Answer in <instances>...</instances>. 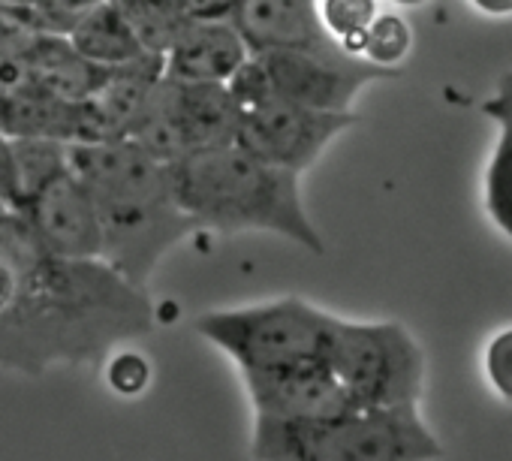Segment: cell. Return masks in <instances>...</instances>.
I'll use <instances>...</instances> for the list:
<instances>
[{"mask_svg":"<svg viewBox=\"0 0 512 461\" xmlns=\"http://www.w3.org/2000/svg\"><path fill=\"white\" fill-rule=\"evenodd\" d=\"M16 178H19V208L46 181L70 169V142L58 136H10Z\"/></svg>","mask_w":512,"mask_h":461,"instance_id":"cell-17","label":"cell"},{"mask_svg":"<svg viewBox=\"0 0 512 461\" xmlns=\"http://www.w3.org/2000/svg\"><path fill=\"white\" fill-rule=\"evenodd\" d=\"M389 4L401 7V10H416V7H425L428 0H389Z\"/></svg>","mask_w":512,"mask_h":461,"instance_id":"cell-27","label":"cell"},{"mask_svg":"<svg viewBox=\"0 0 512 461\" xmlns=\"http://www.w3.org/2000/svg\"><path fill=\"white\" fill-rule=\"evenodd\" d=\"M250 413L260 419H323L356 407L323 362L241 374Z\"/></svg>","mask_w":512,"mask_h":461,"instance_id":"cell-11","label":"cell"},{"mask_svg":"<svg viewBox=\"0 0 512 461\" xmlns=\"http://www.w3.org/2000/svg\"><path fill=\"white\" fill-rule=\"evenodd\" d=\"M235 106V145L296 175L308 172L323 151L350 130L356 112H323L278 94L253 58L226 82Z\"/></svg>","mask_w":512,"mask_h":461,"instance_id":"cell-7","label":"cell"},{"mask_svg":"<svg viewBox=\"0 0 512 461\" xmlns=\"http://www.w3.org/2000/svg\"><path fill=\"white\" fill-rule=\"evenodd\" d=\"M332 320V311L302 296H281L202 311L193 317V332L220 350L238 374H263L323 362Z\"/></svg>","mask_w":512,"mask_h":461,"instance_id":"cell-5","label":"cell"},{"mask_svg":"<svg viewBox=\"0 0 512 461\" xmlns=\"http://www.w3.org/2000/svg\"><path fill=\"white\" fill-rule=\"evenodd\" d=\"M250 58L229 16H184L163 52V73L187 82L226 85Z\"/></svg>","mask_w":512,"mask_h":461,"instance_id":"cell-13","label":"cell"},{"mask_svg":"<svg viewBox=\"0 0 512 461\" xmlns=\"http://www.w3.org/2000/svg\"><path fill=\"white\" fill-rule=\"evenodd\" d=\"M491 100H497L500 106H506V109L512 112V73L500 76V82H497V91H494V97H491Z\"/></svg>","mask_w":512,"mask_h":461,"instance_id":"cell-26","label":"cell"},{"mask_svg":"<svg viewBox=\"0 0 512 461\" xmlns=\"http://www.w3.org/2000/svg\"><path fill=\"white\" fill-rule=\"evenodd\" d=\"M109 359H112L109 362V380L121 395H133L151 380V365L139 353H118L115 350Z\"/></svg>","mask_w":512,"mask_h":461,"instance_id":"cell-22","label":"cell"},{"mask_svg":"<svg viewBox=\"0 0 512 461\" xmlns=\"http://www.w3.org/2000/svg\"><path fill=\"white\" fill-rule=\"evenodd\" d=\"M250 461H440V437L419 404L347 407L323 419H260L247 437Z\"/></svg>","mask_w":512,"mask_h":461,"instance_id":"cell-4","label":"cell"},{"mask_svg":"<svg viewBox=\"0 0 512 461\" xmlns=\"http://www.w3.org/2000/svg\"><path fill=\"white\" fill-rule=\"evenodd\" d=\"M482 368L488 386L512 404V326L500 329L482 353Z\"/></svg>","mask_w":512,"mask_h":461,"instance_id":"cell-21","label":"cell"},{"mask_svg":"<svg viewBox=\"0 0 512 461\" xmlns=\"http://www.w3.org/2000/svg\"><path fill=\"white\" fill-rule=\"evenodd\" d=\"M163 73L160 55H145L124 67H103L94 88L76 103V139H121L130 133L151 85Z\"/></svg>","mask_w":512,"mask_h":461,"instance_id":"cell-12","label":"cell"},{"mask_svg":"<svg viewBox=\"0 0 512 461\" xmlns=\"http://www.w3.org/2000/svg\"><path fill=\"white\" fill-rule=\"evenodd\" d=\"M127 139L166 163L235 142V106L229 85L187 82L160 73Z\"/></svg>","mask_w":512,"mask_h":461,"instance_id":"cell-8","label":"cell"},{"mask_svg":"<svg viewBox=\"0 0 512 461\" xmlns=\"http://www.w3.org/2000/svg\"><path fill=\"white\" fill-rule=\"evenodd\" d=\"M70 46L94 67H124L151 55L112 0H103L76 19Z\"/></svg>","mask_w":512,"mask_h":461,"instance_id":"cell-15","label":"cell"},{"mask_svg":"<svg viewBox=\"0 0 512 461\" xmlns=\"http://www.w3.org/2000/svg\"><path fill=\"white\" fill-rule=\"evenodd\" d=\"M7 214H16V211L10 208V202L4 196H0V217H7Z\"/></svg>","mask_w":512,"mask_h":461,"instance_id":"cell-28","label":"cell"},{"mask_svg":"<svg viewBox=\"0 0 512 461\" xmlns=\"http://www.w3.org/2000/svg\"><path fill=\"white\" fill-rule=\"evenodd\" d=\"M250 58L278 94L323 112H353L359 94L368 85L392 82L404 73L377 67L338 43L314 49L260 52Z\"/></svg>","mask_w":512,"mask_h":461,"instance_id":"cell-9","label":"cell"},{"mask_svg":"<svg viewBox=\"0 0 512 461\" xmlns=\"http://www.w3.org/2000/svg\"><path fill=\"white\" fill-rule=\"evenodd\" d=\"M299 178L235 142L175 163L178 199L199 233H269L323 257L326 242L305 208Z\"/></svg>","mask_w":512,"mask_h":461,"instance_id":"cell-3","label":"cell"},{"mask_svg":"<svg viewBox=\"0 0 512 461\" xmlns=\"http://www.w3.org/2000/svg\"><path fill=\"white\" fill-rule=\"evenodd\" d=\"M467 4L488 19H512V0H467Z\"/></svg>","mask_w":512,"mask_h":461,"instance_id":"cell-25","label":"cell"},{"mask_svg":"<svg viewBox=\"0 0 512 461\" xmlns=\"http://www.w3.org/2000/svg\"><path fill=\"white\" fill-rule=\"evenodd\" d=\"M482 112L494 121V148L482 172V205L491 226L512 245V112L497 100H485Z\"/></svg>","mask_w":512,"mask_h":461,"instance_id":"cell-16","label":"cell"},{"mask_svg":"<svg viewBox=\"0 0 512 461\" xmlns=\"http://www.w3.org/2000/svg\"><path fill=\"white\" fill-rule=\"evenodd\" d=\"M112 4L130 22L133 34L139 37L145 52L163 58L169 40L175 37L178 25L184 22V13L178 10L175 0H112Z\"/></svg>","mask_w":512,"mask_h":461,"instance_id":"cell-18","label":"cell"},{"mask_svg":"<svg viewBox=\"0 0 512 461\" xmlns=\"http://www.w3.org/2000/svg\"><path fill=\"white\" fill-rule=\"evenodd\" d=\"M184 16H229L232 0H175Z\"/></svg>","mask_w":512,"mask_h":461,"instance_id":"cell-24","label":"cell"},{"mask_svg":"<svg viewBox=\"0 0 512 461\" xmlns=\"http://www.w3.org/2000/svg\"><path fill=\"white\" fill-rule=\"evenodd\" d=\"M70 172L94 205L103 239L100 260L133 287L148 290L166 254L199 233L178 199L175 163L127 136L70 142Z\"/></svg>","mask_w":512,"mask_h":461,"instance_id":"cell-2","label":"cell"},{"mask_svg":"<svg viewBox=\"0 0 512 461\" xmlns=\"http://www.w3.org/2000/svg\"><path fill=\"white\" fill-rule=\"evenodd\" d=\"M410 49H413V31L407 19L398 13H377V19L362 37L359 58L386 70H404Z\"/></svg>","mask_w":512,"mask_h":461,"instance_id":"cell-19","label":"cell"},{"mask_svg":"<svg viewBox=\"0 0 512 461\" xmlns=\"http://www.w3.org/2000/svg\"><path fill=\"white\" fill-rule=\"evenodd\" d=\"M323 365L356 407L422 404L425 350L398 320H332Z\"/></svg>","mask_w":512,"mask_h":461,"instance_id":"cell-6","label":"cell"},{"mask_svg":"<svg viewBox=\"0 0 512 461\" xmlns=\"http://www.w3.org/2000/svg\"><path fill=\"white\" fill-rule=\"evenodd\" d=\"M229 22L250 55L335 43L320 25L317 0H232Z\"/></svg>","mask_w":512,"mask_h":461,"instance_id":"cell-14","label":"cell"},{"mask_svg":"<svg viewBox=\"0 0 512 461\" xmlns=\"http://www.w3.org/2000/svg\"><path fill=\"white\" fill-rule=\"evenodd\" d=\"M16 214L49 254L64 260H100V223L85 187L70 169L34 190Z\"/></svg>","mask_w":512,"mask_h":461,"instance_id":"cell-10","label":"cell"},{"mask_svg":"<svg viewBox=\"0 0 512 461\" xmlns=\"http://www.w3.org/2000/svg\"><path fill=\"white\" fill-rule=\"evenodd\" d=\"M0 196L10 202L13 211H19V178H16V160H13V145L10 133L0 130Z\"/></svg>","mask_w":512,"mask_h":461,"instance_id":"cell-23","label":"cell"},{"mask_svg":"<svg viewBox=\"0 0 512 461\" xmlns=\"http://www.w3.org/2000/svg\"><path fill=\"white\" fill-rule=\"evenodd\" d=\"M154 326L148 290L103 260L55 257L19 214L0 217V368L40 377L61 365H100Z\"/></svg>","mask_w":512,"mask_h":461,"instance_id":"cell-1","label":"cell"},{"mask_svg":"<svg viewBox=\"0 0 512 461\" xmlns=\"http://www.w3.org/2000/svg\"><path fill=\"white\" fill-rule=\"evenodd\" d=\"M377 13V0H317V16L323 31L353 55H359L362 37L377 19Z\"/></svg>","mask_w":512,"mask_h":461,"instance_id":"cell-20","label":"cell"}]
</instances>
